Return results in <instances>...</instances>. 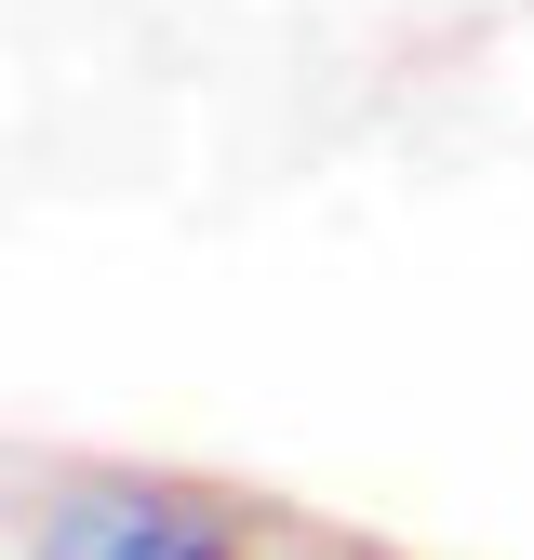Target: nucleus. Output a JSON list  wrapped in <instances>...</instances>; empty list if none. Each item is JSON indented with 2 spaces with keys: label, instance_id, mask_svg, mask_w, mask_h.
<instances>
[{
  "label": "nucleus",
  "instance_id": "nucleus-1",
  "mask_svg": "<svg viewBox=\"0 0 534 560\" xmlns=\"http://www.w3.org/2000/svg\"><path fill=\"white\" fill-rule=\"evenodd\" d=\"M40 547L54 560H228L241 521L214 494H174V480H54Z\"/></svg>",
  "mask_w": 534,
  "mask_h": 560
}]
</instances>
